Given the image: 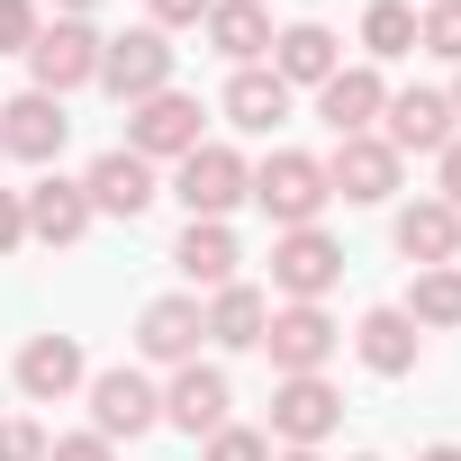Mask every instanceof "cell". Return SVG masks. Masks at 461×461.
<instances>
[{"label":"cell","mask_w":461,"mask_h":461,"mask_svg":"<svg viewBox=\"0 0 461 461\" xmlns=\"http://www.w3.org/2000/svg\"><path fill=\"white\" fill-rule=\"evenodd\" d=\"M362 461H380V452H362Z\"/></svg>","instance_id":"cell-40"},{"label":"cell","mask_w":461,"mask_h":461,"mask_svg":"<svg viewBox=\"0 0 461 461\" xmlns=\"http://www.w3.org/2000/svg\"><path fill=\"white\" fill-rule=\"evenodd\" d=\"M208 461H272V443H263L254 425H217V434H208Z\"/></svg>","instance_id":"cell-31"},{"label":"cell","mask_w":461,"mask_h":461,"mask_svg":"<svg viewBox=\"0 0 461 461\" xmlns=\"http://www.w3.org/2000/svg\"><path fill=\"white\" fill-rule=\"evenodd\" d=\"M353 353H362L380 380H407V371H416V326H407V308H371V317L353 326Z\"/></svg>","instance_id":"cell-22"},{"label":"cell","mask_w":461,"mask_h":461,"mask_svg":"<svg viewBox=\"0 0 461 461\" xmlns=\"http://www.w3.org/2000/svg\"><path fill=\"white\" fill-rule=\"evenodd\" d=\"M272 73H281L290 91H299V82L317 91V82H335V73H344V55H335V37H326L317 19H299V28H281V37H272Z\"/></svg>","instance_id":"cell-20"},{"label":"cell","mask_w":461,"mask_h":461,"mask_svg":"<svg viewBox=\"0 0 461 461\" xmlns=\"http://www.w3.org/2000/svg\"><path fill=\"white\" fill-rule=\"evenodd\" d=\"M199 335H208V326H199V299H154V308L136 317V353H145V362H172V371L199 362Z\"/></svg>","instance_id":"cell-17"},{"label":"cell","mask_w":461,"mask_h":461,"mask_svg":"<svg viewBox=\"0 0 461 461\" xmlns=\"http://www.w3.org/2000/svg\"><path fill=\"white\" fill-rule=\"evenodd\" d=\"M326 190L353 199V208H380L398 190V154L380 136H335V163H326Z\"/></svg>","instance_id":"cell-11"},{"label":"cell","mask_w":461,"mask_h":461,"mask_svg":"<svg viewBox=\"0 0 461 461\" xmlns=\"http://www.w3.org/2000/svg\"><path fill=\"white\" fill-rule=\"evenodd\" d=\"M172 263H181L199 290H226V281H236V236H226L217 217H190V226H181V245H172Z\"/></svg>","instance_id":"cell-25"},{"label":"cell","mask_w":461,"mask_h":461,"mask_svg":"<svg viewBox=\"0 0 461 461\" xmlns=\"http://www.w3.org/2000/svg\"><path fill=\"white\" fill-rule=\"evenodd\" d=\"M46 37V19H37V0H0V55H28Z\"/></svg>","instance_id":"cell-29"},{"label":"cell","mask_w":461,"mask_h":461,"mask_svg":"<svg viewBox=\"0 0 461 461\" xmlns=\"http://www.w3.org/2000/svg\"><path fill=\"white\" fill-rule=\"evenodd\" d=\"M82 199H91V217H145V208H154V163L127 154V145H109V154L82 172Z\"/></svg>","instance_id":"cell-12"},{"label":"cell","mask_w":461,"mask_h":461,"mask_svg":"<svg viewBox=\"0 0 461 461\" xmlns=\"http://www.w3.org/2000/svg\"><path fill=\"white\" fill-rule=\"evenodd\" d=\"M64 136H73V118H64V100H46V91H19L10 109H0V154H19V163H55Z\"/></svg>","instance_id":"cell-13"},{"label":"cell","mask_w":461,"mask_h":461,"mask_svg":"<svg viewBox=\"0 0 461 461\" xmlns=\"http://www.w3.org/2000/svg\"><path fill=\"white\" fill-rule=\"evenodd\" d=\"M100 82L136 109V100H154V91H172V46H163V28H127V37H109L100 46Z\"/></svg>","instance_id":"cell-5"},{"label":"cell","mask_w":461,"mask_h":461,"mask_svg":"<svg viewBox=\"0 0 461 461\" xmlns=\"http://www.w3.org/2000/svg\"><path fill=\"white\" fill-rule=\"evenodd\" d=\"M226 118H236L245 136H272V127L290 118V82H281V73H263V64H245L236 82H226Z\"/></svg>","instance_id":"cell-24"},{"label":"cell","mask_w":461,"mask_h":461,"mask_svg":"<svg viewBox=\"0 0 461 461\" xmlns=\"http://www.w3.org/2000/svg\"><path fill=\"white\" fill-rule=\"evenodd\" d=\"M362 46L389 64V55H416V10H407V0H371V10H362Z\"/></svg>","instance_id":"cell-27"},{"label":"cell","mask_w":461,"mask_h":461,"mask_svg":"<svg viewBox=\"0 0 461 461\" xmlns=\"http://www.w3.org/2000/svg\"><path fill=\"white\" fill-rule=\"evenodd\" d=\"M380 118H389V136H380V145H389L398 163H407V154H443V145H452V100H443V91H398Z\"/></svg>","instance_id":"cell-14"},{"label":"cell","mask_w":461,"mask_h":461,"mask_svg":"<svg viewBox=\"0 0 461 461\" xmlns=\"http://www.w3.org/2000/svg\"><path fill=\"white\" fill-rule=\"evenodd\" d=\"M281 461H317V452H281Z\"/></svg>","instance_id":"cell-39"},{"label":"cell","mask_w":461,"mask_h":461,"mask_svg":"<svg viewBox=\"0 0 461 461\" xmlns=\"http://www.w3.org/2000/svg\"><path fill=\"white\" fill-rule=\"evenodd\" d=\"M434 199H443V208H461V136L443 145V190H434Z\"/></svg>","instance_id":"cell-35"},{"label":"cell","mask_w":461,"mask_h":461,"mask_svg":"<svg viewBox=\"0 0 461 461\" xmlns=\"http://www.w3.org/2000/svg\"><path fill=\"white\" fill-rule=\"evenodd\" d=\"M190 145H199V100H190V91H154V100L127 109V154H145V163L172 154V163H181Z\"/></svg>","instance_id":"cell-9"},{"label":"cell","mask_w":461,"mask_h":461,"mask_svg":"<svg viewBox=\"0 0 461 461\" xmlns=\"http://www.w3.org/2000/svg\"><path fill=\"white\" fill-rule=\"evenodd\" d=\"M245 181H254V163H245L236 145H190L172 190H181V208H190V217H217V226H226V208L245 199Z\"/></svg>","instance_id":"cell-4"},{"label":"cell","mask_w":461,"mask_h":461,"mask_svg":"<svg viewBox=\"0 0 461 461\" xmlns=\"http://www.w3.org/2000/svg\"><path fill=\"white\" fill-rule=\"evenodd\" d=\"M443 100H452V118H461V82H452V91H443Z\"/></svg>","instance_id":"cell-38"},{"label":"cell","mask_w":461,"mask_h":461,"mask_svg":"<svg viewBox=\"0 0 461 461\" xmlns=\"http://www.w3.org/2000/svg\"><path fill=\"white\" fill-rule=\"evenodd\" d=\"M226 407H236V389H226V371H217V362H181V371H172V389H163V416H172L190 443H208V434L226 425Z\"/></svg>","instance_id":"cell-10"},{"label":"cell","mask_w":461,"mask_h":461,"mask_svg":"<svg viewBox=\"0 0 461 461\" xmlns=\"http://www.w3.org/2000/svg\"><path fill=\"white\" fill-rule=\"evenodd\" d=\"M55 10H64V19H82V10H100V0H55Z\"/></svg>","instance_id":"cell-37"},{"label":"cell","mask_w":461,"mask_h":461,"mask_svg":"<svg viewBox=\"0 0 461 461\" xmlns=\"http://www.w3.org/2000/svg\"><path fill=\"white\" fill-rule=\"evenodd\" d=\"M335 425H344V398L326 389V371H308V380H281V389H272V434H281L290 452H317Z\"/></svg>","instance_id":"cell-8"},{"label":"cell","mask_w":461,"mask_h":461,"mask_svg":"<svg viewBox=\"0 0 461 461\" xmlns=\"http://www.w3.org/2000/svg\"><path fill=\"white\" fill-rule=\"evenodd\" d=\"M91 425H100V443H118V434L136 443V434H154V425H163V389H154L145 371H127V362H118V371H100V380H91Z\"/></svg>","instance_id":"cell-6"},{"label":"cell","mask_w":461,"mask_h":461,"mask_svg":"<svg viewBox=\"0 0 461 461\" xmlns=\"http://www.w3.org/2000/svg\"><path fill=\"white\" fill-rule=\"evenodd\" d=\"M245 199L290 236V226H317V208H326L335 190H326V163H317V154H272V163L245 181Z\"/></svg>","instance_id":"cell-1"},{"label":"cell","mask_w":461,"mask_h":461,"mask_svg":"<svg viewBox=\"0 0 461 461\" xmlns=\"http://www.w3.org/2000/svg\"><path fill=\"white\" fill-rule=\"evenodd\" d=\"M344 335H335V317L317 308V299H290V308H272V326H263V353H272V371L281 380H308V371H326V353H335Z\"/></svg>","instance_id":"cell-3"},{"label":"cell","mask_w":461,"mask_h":461,"mask_svg":"<svg viewBox=\"0 0 461 461\" xmlns=\"http://www.w3.org/2000/svg\"><path fill=\"white\" fill-rule=\"evenodd\" d=\"M100 28L91 19H55L37 46H28V73H37V91L46 100H64V91H82V82H100Z\"/></svg>","instance_id":"cell-2"},{"label":"cell","mask_w":461,"mask_h":461,"mask_svg":"<svg viewBox=\"0 0 461 461\" xmlns=\"http://www.w3.org/2000/svg\"><path fill=\"white\" fill-rule=\"evenodd\" d=\"M217 0H154V28H199Z\"/></svg>","instance_id":"cell-33"},{"label":"cell","mask_w":461,"mask_h":461,"mask_svg":"<svg viewBox=\"0 0 461 461\" xmlns=\"http://www.w3.org/2000/svg\"><path fill=\"white\" fill-rule=\"evenodd\" d=\"M19 389L46 398V407L73 398V389H82V344H73V335H37V344L19 353Z\"/></svg>","instance_id":"cell-23"},{"label":"cell","mask_w":461,"mask_h":461,"mask_svg":"<svg viewBox=\"0 0 461 461\" xmlns=\"http://www.w3.org/2000/svg\"><path fill=\"white\" fill-rule=\"evenodd\" d=\"M407 326H461V263L416 272V290H407Z\"/></svg>","instance_id":"cell-26"},{"label":"cell","mask_w":461,"mask_h":461,"mask_svg":"<svg viewBox=\"0 0 461 461\" xmlns=\"http://www.w3.org/2000/svg\"><path fill=\"white\" fill-rule=\"evenodd\" d=\"M416 461H461V443H425V452H416Z\"/></svg>","instance_id":"cell-36"},{"label":"cell","mask_w":461,"mask_h":461,"mask_svg":"<svg viewBox=\"0 0 461 461\" xmlns=\"http://www.w3.org/2000/svg\"><path fill=\"white\" fill-rule=\"evenodd\" d=\"M344 281V245L326 236V226H290V236L272 245V290H290V299H326Z\"/></svg>","instance_id":"cell-7"},{"label":"cell","mask_w":461,"mask_h":461,"mask_svg":"<svg viewBox=\"0 0 461 461\" xmlns=\"http://www.w3.org/2000/svg\"><path fill=\"white\" fill-rule=\"evenodd\" d=\"M19 208H28V236H37V245H82V236H91V199H82V181H64V172H46L37 190H19Z\"/></svg>","instance_id":"cell-15"},{"label":"cell","mask_w":461,"mask_h":461,"mask_svg":"<svg viewBox=\"0 0 461 461\" xmlns=\"http://www.w3.org/2000/svg\"><path fill=\"white\" fill-rule=\"evenodd\" d=\"M46 461H109V443L100 434H64V443H46Z\"/></svg>","instance_id":"cell-34"},{"label":"cell","mask_w":461,"mask_h":461,"mask_svg":"<svg viewBox=\"0 0 461 461\" xmlns=\"http://www.w3.org/2000/svg\"><path fill=\"white\" fill-rule=\"evenodd\" d=\"M28 245V208H19V190H0V254H19Z\"/></svg>","instance_id":"cell-32"},{"label":"cell","mask_w":461,"mask_h":461,"mask_svg":"<svg viewBox=\"0 0 461 461\" xmlns=\"http://www.w3.org/2000/svg\"><path fill=\"white\" fill-rule=\"evenodd\" d=\"M398 254L416 263V272H434V263H452L461 254V208H443V199H416V208H398Z\"/></svg>","instance_id":"cell-18"},{"label":"cell","mask_w":461,"mask_h":461,"mask_svg":"<svg viewBox=\"0 0 461 461\" xmlns=\"http://www.w3.org/2000/svg\"><path fill=\"white\" fill-rule=\"evenodd\" d=\"M380 109H389V91H380V73H371V64H344L335 82H317V118H326L335 136H371V127H380Z\"/></svg>","instance_id":"cell-16"},{"label":"cell","mask_w":461,"mask_h":461,"mask_svg":"<svg viewBox=\"0 0 461 461\" xmlns=\"http://www.w3.org/2000/svg\"><path fill=\"white\" fill-rule=\"evenodd\" d=\"M416 46L443 55V64H461V0H434V10L416 19Z\"/></svg>","instance_id":"cell-28"},{"label":"cell","mask_w":461,"mask_h":461,"mask_svg":"<svg viewBox=\"0 0 461 461\" xmlns=\"http://www.w3.org/2000/svg\"><path fill=\"white\" fill-rule=\"evenodd\" d=\"M226 353H254L263 344V326H272V299L263 290H245V281H226V290H208V317H199Z\"/></svg>","instance_id":"cell-21"},{"label":"cell","mask_w":461,"mask_h":461,"mask_svg":"<svg viewBox=\"0 0 461 461\" xmlns=\"http://www.w3.org/2000/svg\"><path fill=\"white\" fill-rule=\"evenodd\" d=\"M0 461H46V425L37 416H0Z\"/></svg>","instance_id":"cell-30"},{"label":"cell","mask_w":461,"mask_h":461,"mask_svg":"<svg viewBox=\"0 0 461 461\" xmlns=\"http://www.w3.org/2000/svg\"><path fill=\"white\" fill-rule=\"evenodd\" d=\"M199 28H208V46H217L226 64H236V73L272 55V10H263V0H217V10H208Z\"/></svg>","instance_id":"cell-19"}]
</instances>
